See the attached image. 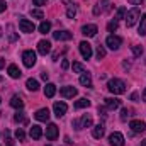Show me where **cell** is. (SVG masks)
Returning a JSON list of instances; mask_svg holds the SVG:
<instances>
[{
    "label": "cell",
    "mask_w": 146,
    "mask_h": 146,
    "mask_svg": "<svg viewBox=\"0 0 146 146\" xmlns=\"http://www.w3.org/2000/svg\"><path fill=\"white\" fill-rule=\"evenodd\" d=\"M107 88L114 95H121V94L126 92V83L122 80H119V78H112V80L107 82Z\"/></svg>",
    "instance_id": "cell-1"
},
{
    "label": "cell",
    "mask_w": 146,
    "mask_h": 146,
    "mask_svg": "<svg viewBox=\"0 0 146 146\" xmlns=\"http://www.w3.org/2000/svg\"><path fill=\"white\" fill-rule=\"evenodd\" d=\"M5 9H7V3H5V0H0V14H2Z\"/></svg>",
    "instance_id": "cell-40"
},
{
    "label": "cell",
    "mask_w": 146,
    "mask_h": 146,
    "mask_svg": "<svg viewBox=\"0 0 146 146\" xmlns=\"http://www.w3.org/2000/svg\"><path fill=\"white\" fill-rule=\"evenodd\" d=\"M129 127L133 129V133H143L146 129V124L143 122V121H131V124H129Z\"/></svg>",
    "instance_id": "cell-15"
},
{
    "label": "cell",
    "mask_w": 146,
    "mask_h": 146,
    "mask_svg": "<svg viewBox=\"0 0 146 146\" xmlns=\"http://www.w3.org/2000/svg\"><path fill=\"white\" fill-rule=\"evenodd\" d=\"M54 94H56V85H54V83H46V87H44V95H46L48 99H51V97H54Z\"/></svg>",
    "instance_id": "cell-19"
},
{
    "label": "cell",
    "mask_w": 146,
    "mask_h": 146,
    "mask_svg": "<svg viewBox=\"0 0 146 146\" xmlns=\"http://www.w3.org/2000/svg\"><path fill=\"white\" fill-rule=\"evenodd\" d=\"M53 37L56 41H70L73 37V34L68 33V31H56V33H53Z\"/></svg>",
    "instance_id": "cell-14"
},
{
    "label": "cell",
    "mask_w": 146,
    "mask_h": 146,
    "mask_svg": "<svg viewBox=\"0 0 146 146\" xmlns=\"http://www.w3.org/2000/svg\"><path fill=\"white\" fill-rule=\"evenodd\" d=\"M19 27H21V31L22 33H34V24L31 22V21H27V19H24V17H21V21H19Z\"/></svg>",
    "instance_id": "cell-8"
},
{
    "label": "cell",
    "mask_w": 146,
    "mask_h": 146,
    "mask_svg": "<svg viewBox=\"0 0 146 146\" xmlns=\"http://www.w3.org/2000/svg\"><path fill=\"white\" fill-rule=\"evenodd\" d=\"M7 146H14V141H12V139H10V138H9V139H7Z\"/></svg>",
    "instance_id": "cell-47"
},
{
    "label": "cell",
    "mask_w": 146,
    "mask_h": 146,
    "mask_svg": "<svg viewBox=\"0 0 146 146\" xmlns=\"http://www.w3.org/2000/svg\"><path fill=\"white\" fill-rule=\"evenodd\" d=\"M49 51H51V42H49V41L42 39V41H39V42H37V53H39V54L46 56Z\"/></svg>",
    "instance_id": "cell-10"
},
{
    "label": "cell",
    "mask_w": 146,
    "mask_h": 146,
    "mask_svg": "<svg viewBox=\"0 0 146 146\" xmlns=\"http://www.w3.org/2000/svg\"><path fill=\"white\" fill-rule=\"evenodd\" d=\"M78 48H80V53H82V56H83L85 60H90V58H92V46H90L87 41H82V42L78 44Z\"/></svg>",
    "instance_id": "cell-6"
},
{
    "label": "cell",
    "mask_w": 146,
    "mask_h": 146,
    "mask_svg": "<svg viewBox=\"0 0 146 146\" xmlns=\"http://www.w3.org/2000/svg\"><path fill=\"white\" fill-rule=\"evenodd\" d=\"M0 36H2V29H0Z\"/></svg>",
    "instance_id": "cell-50"
},
{
    "label": "cell",
    "mask_w": 146,
    "mask_h": 146,
    "mask_svg": "<svg viewBox=\"0 0 146 146\" xmlns=\"http://www.w3.org/2000/svg\"><path fill=\"white\" fill-rule=\"evenodd\" d=\"M66 15H68V19H73L76 15V5L75 3H68L66 5Z\"/></svg>",
    "instance_id": "cell-27"
},
{
    "label": "cell",
    "mask_w": 146,
    "mask_h": 146,
    "mask_svg": "<svg viewBox=\"0 0 146 146\" xmlns=\"http://www.w3.org/2000/svg\"><path fill=\"white\" fill-rule=\"evenodd\" d=\"M0 104H2V99H0Z\"/></svg>",
    "instance_id": "cell-51"
},
{
    "label": "cell",
    "mask_w": 146,
    "mask_h": 146,
    "mask_svg": "<svg viewBox=\"0 0 146 146\" xmlns=\"http://www.w3.org/2000/svg\"><path fill=\"white\" fill-rule=\"evenodd\" d=\"M131 100H134V102H138V94H136V92H134V94L131 95Z\"/></svg>",
    "instance_id": "cell-43"
},
{
    "label": "cell",
    "mask_w": 146,
    "mask_h": 146,
    "mask_svg": "<svg viewBox=\"0 0 146 146\" xmlns=\"http://www.w3.org/2000/svg\"><path fill=\"white\" fill-rule=\"evenodd\" d=\"M106 107L110 110H115L121 107V100L119 99H115V97H109V99H106Z\"/></svg>",
    "instance_id": "cell-16"
},
{
    "label": "cell",
    "mask_w": 146,
    "mask_h": 146,
    "mask_svg": "<svg viewBox=\"0 0 146 146\" xmlns=\"http://www.w3.org/2000/svg\"><path fill=\"white\" fill-rule=\"evenodd\" d=\"M97 26H94V24H87V26H83L82 27V34L87 37H94L95 34H97Z\"/></svg>",
    "instance_id": "cell-12"
},
{
    "label": "cell",
    "mask_w": 146,
    "mask_h": 146,
    "mask_svg": "<svg viewBox=\"0 0 146 146\" xmlns=\"http://www.w3.org/2000/svg\"><path fill=\"white\" fill-rule=\"evenodd\" d=\"M129 3H133V5H138V3H141V0H127Z\"/></svg>",
    "instance_id": "cell-44"
},
{
    "label": "cell",
    "mask_w": 146,
    "mask_h": 146,
    "mask_svg": "<svg viewBox=\"0 0 146 146\" xmlns=\"http://www.w3.org/2000/svg\"><path fill=\"white\" fill-rule=\"evenodd\" d=\"M15 138H17V139H21V141H22V139H24V138H26V133H24V131H22V129H21V127H19V129H17V131H15Z\"/></svg>",
    "instance_id": "cell-37"
},
{
    "label": "cell",
    "mask_w": 146,
    "mask_h": 146,
    "mask_svg": "<svg viewBox=\"0 0 146 146\" xmlns=\"http://www.w3.org/2000/svg\"><path fill=\"white\" fill-rule=\"evenodd\" d=\"M106 44L109 46L112 51H117V49L121 48V44H122V39H121L119 36H114V34H110V36L106 39Z\"/></svg>",
    "instance_id": "cell-5"
},
{
    "label": "cell",
    "mask_w": 146,
    "mask_h": 146,
    "mask_svg": "<svg viewBox=\"0 0 146 146\" xmlns=\"http://www.w3.org/2000/svg\"><path fill=\"white\" fill-rule=\"evenodd\" d=\"M73 72L75 73H85V68H83V65L82 63H78V61H73Z\"/></svg>",
    "instance_id": "cell-31"
},
{
    "label": "cell",
    "mask_w": 146,
    "mask_h": 146,
    "mask_svg": "<svg viewBox=\"0 0 146 146\" xmlns=\"http://www.w3.org/2000/svg\"><path fill=\"white\" fill-rule=\"evenodd\" d=\"M126 7H119L117 9V12H115V21H121V19H124L126 17Z\"/></svg>",
    "instance_id": "cell-29"
},
{
    "label": "cell",
    "mask_w": 146,
    "mask_h": 146,
    "mask_svg": "<svg viewBox=\"0 0 146 146\" xmlns=\"http://www.w3.org/2000/svg\"><path fill=\"white\" fill-rule=\"evenodd\" d=\"M99 114H100V115H106V109H104V107H99Z\"/></svg>",
    "instance_id": "cell-45"
},
{
    "label": "cell",
    "mask_w": 146,
    "mask_h": 146,
    "mask_svg": "<svg viewBox=\"0 0 146 146\" xmlns=\"http://www.w3.org/2000/svg\"><path fill=\"white\" fill-rule=\"evenodd\" d=\"M139 34L141 36H146V14L139 19Z\"/></svg>",
    "instance_id": "cell-28"
},
{
    "label": "cell",
    "mask_w": 146,
    "mask_h": 146,
    "mask_svg": "<svg viewBox=\"0 0 146 146\" xmlns=\"http://www.w3.org/2000/svg\"><path fill=\"white\" fill-rule=\"evenodd\" d=\"M143 100L146 102V88H145V92H143Z\"/></svg>",
    "instance_id": "cell-48"
},
{
    "label": "cell",
    "mask_w": 146,
    "mask_h": 146,
    "mask_svg": "<svg viewBox=\"0 0 146 146\" xmlns=\"http://www.w3.org/2000/svg\"><path fill=\"white\" fill-rule=\"evenodd\" d=\"M104 133H106L104 124H97V126H94V129H92V136H94L95 139H100V138L104 136Z\"/></svg>",
    "instance_id": "cell-18"
},
{
    "label": "cell",
    "mask_w": 146,
    "mask_h": 146,
    "mask_svg": "<svg viewBox=\"0 0 146 146\" xmlns=\"http://www.w3.org/2000/svg\"><path fill=\"white\" fill-rule=\"evenodd\" d=\"M141 143H143V145H145V146H146V138H145V139H143V141H141Z\"/></svg>",
    "instance_id": "cell-49"
},
{
    "label": "cell",
    "mask_w": 146,
    "mask_h": 146,
    "mask_svg": "<svg viewBox=\"0 0 146 146\" xmlns=\"http://www.w3.org/2000/svg\"><path fill=\"white\" fill-rule=\"evenodd\" d=\"M53 110H54V115H56V117H63V115L66 114V110H68V106H66L65 102H54Z\"/></svg>",
    "instance_id": "cell-9"
},
{
    "label": "cell",
    "mask_w": 146,
    "mask_h": 146,
    "mask_svg": "<svg viewBox=\"0 0 146 146\" xmlns=\"http://www.w3.org/2000/svg\"><path fill=\"white\" fill-rule=\"evenodd\" d=\"M34 117H36V121L46 122V121L49 119V110L46 109V107H44V109H39V110L36 112V114H34Z\"/></svg>",
    "instance_id": "cell-17"
},
{
    "label": "cell",
    "mask_w": 146,
    "mask_h": 146,
    "mask_svg": "<svg viewBox=\"0 0 146 146\" xmlns=\"http://www.w3.org/2000/svg\"><path fill=\"white\" fill-rule=\"evenodd\" d=\"M46 138L49 141H54L58 138V126L56 124H48V127H46Z\"/></svg>",
    "instance_id": "cell-11"
},
{
    "label": "cell",
    "mask_w": 146,
    "mask_h": 146,
    "mask_svg": "<svg viewBox=\"0 0 146 146\" xmlns=\"http://www.w3.org/2000/svg\"><path fill=\"white\" fill-rule=\"evenodd\" d=\"M109 145L110 146H124V136L121 133H112L109 136Z\"/></svg>",
    "instance_id": "cell-7"
},
{
    "label": "cell",
    "mask_w": 146,
    "mask_h": 146,
    "mask_svg": "<svg viewBox=\"0 0 146 146\" xmlns=\"http://www.w3.org/2000/svg\"><path fill=\"white\" fill-rule=\"evenodd\" d=\"M29 134H31V138H33V139H39V138L42 136V129H41L39 126H33Z\"/></svg>",
    "instance_id": "cell-24"
},
{
    "label": "cell",
    "mask_w": 146,
    "mask_h": 146,
    "mask_svg": "<svg viewBox=\"0 0 146 146\" xmlns=\"http://www.w3.org/2000/svg\"><path fill=\"white\" fill-rule=\"evenodd\" d=\"M26 87H27V90H31V92H37V90H39V83H37V80H34V78H29V80L26 82Z\"/></svg>",
    "instance_id": "cell-22"
},
{
    "label": "cell",
    "mask_w": 146,
    "mask_h": 146,
    "mask_svg": "<svg viewBox=\"0 0 146 146\" xmlns=\"http://www.w3.org/2000/svg\"><path fill=\"white\" fill-rule=\"evenodd\" d=\"M90 106V100L88 99H78L76 102H75V109H85V107H88Z\"/></svg>",
    "instance_id": "cell-26"
},
{
    "label": "cell",
    "mask_w": 146,
    "mask_h": 146,
    "mask_svg": "<svg viewBox=\"0 0 146 146\" xmlns=\"http://www.w3.org/2000/svg\"><path fill=\"white\" fill-rule=\"evenodd\" d=\"M14 121H15V122H22V124H27V119H26L24 112H17V114L14 115Z\"/></svg>",
    "instance_id": "cell-30"
},
{
    "label": "cell",
    "mask_w": 146,
    "mask_h": 146,
    "mask_svg": "<svg viewBox=\"0 0 146 146\" xmlns=\"http://www.w3.org/2000/svg\"><path fill=\"white\" fill-rule=\"evenodd\" d=\"M10 106H12L14 109H22V107H24V100H22L19 95H14V97L10 99Z\"/></svg>",
    "instance_id": "cell-21"
},
{
    "label": "cell",
    "mask_w": 146,
    "mask_h": 146,
    "mask_svg": "<svg viewBox=\"0 0 146 146\" xmlns=\"http://www.w3.org/2000/svg\"><path fill=\"white\" fill-rule=\"evenodd\" d=\"M31 15H33L34 19H42V17H44L42 10H39V9H31Z\"/></svg>",
    "instance_id": "cell-32"
},
{
    "label": "cell",
    "mask_w": 146,
    "mask_h": 146,
    "mask_svg": "<svg viewBox=\"0 0 146 146\" xmlns=\"http://www.w3.org/2000/svg\"><path fill=\"white\" fill-rule=\"evenodd\" d=\"M7 72H9V75H10L12 78H21V75H22V72H21V70L15 66V65H10Z\"/></svg>",
    "instance_id": "cell-23"
},
{
    "label": "cell",
    "mask_w": 146,
    "mask_h": 146,
    "mask_svg": "<svg viewBox=\"0 0 146 146\" xmlns=\"http://www.w3.org/2000/svg\"><path fill=\"white\" fill-rule=\"evenodd\" d=\"M92 126V117L90 115H82L80 119H75L73 121V127L75 129H83V127H90Z\"/></svg>",
    "instance_id": "cell-4"
},
{
    "label": "cell",
    "mask_w": 146,
    "mask_h": 146,
    "mask_svg": "<svg viewBox=\"0 0 146 146\" xmlns=\"http://www.w3.org/2000/svg\"><path fill=\"white\" fill-rule=\"evenodd\" d=\"M22 61H24V65H26L27 68H33V66L36 65V53H34L33 49L24 51V53H22Z\"/></svg>",
    "instance_id": "cell-3"
},
{
    "label": "cell",
    "mask_w": 146,
    "mask_h": 146,
    "mask_svg": "<svg viewBox=\"0 0 146 146\" xmlns=\"http://www.w3.org/2000/svg\"><path fill=\"white\" fill-rule=\"evenodd\" d=\"M37 29H39V33H41V34H46V33H49V31H51V22L42 21V22L39 24V27H37Z\"/></svg>",
    "instance_id": "cell-25"
},
{
    "label": "cell",
    "mask_w": 146,
    "mask_h": 146,
    "mask_svg": "<svg viewBox=\"0 0 146 146\" xmlns=\"http://www.w3.org/2000/svg\"><path fill=\"white\" fill-rule=\"evenodd\" d=\"M68 66H70V63H68V60H63V63H61V68H63V70H66Z\"/></svg>",
    "instance_id": "cell-41"
},
{
    "label": "cell",
    "mask_w": 146,
    "mask_h": 146,
    "mask_svg": "<svg viewBox=\"0 0 146 146\" xmlns=\"http://www.w3.org/2000/svg\"><path fill=\"white\" fill-rule=\"evenodd\" d=\"M41 78H42V80H44V82H46V80H48V78H49V75H48V73H41Z\"/></svg>",
    "instance_id": "cell-42"
},
{
    "label": "cell",
    "mask_w": 146,
    "mask_h": 146,
    "mask_svg": "<svg viewBox=\"0 0 146 146\" xmlns=\"http://www.w3.org/2000/svg\"><path fill=\"white\" fill-rule=\"evenodd\" d=\"M129 115H131V110L129 109H122L121 110V121H127Z\"/></svg>",
    "instance_id": "cell-34"
},
{
    "label": "cell",
    "mask_w": 146,
    "mask_h": 146,
    "mask_svg": "<svg viewBox=\"0 0 146 146\" xmlns=\"http://www.w3.org/2000/svg\"><path fill=\"white\" fill-rule=\"evenodd\" d=\"M65 51H66V48H63L61 51H56V53L53 54V61H58V58H60V56H61V54H63Z\"/></svg>",
    "instance_id": "cell-38"
},
{
    "label": "cell",
    "mask_w": 146,
    "mask_h": 146,
    "mask_svg": "<svg viewBox=\"0 0 146 146\" xmlns=\"http://www.w3.org/2000/svg\"><path fill=\"white\" fill-rule=\"evenodd\" d=\"M107 29H109V33H114V31L117 29V21H115V19L110 21L109 24H107Z\"/></svg>",
    "instance_id": "cell-36"
},
{
    "label": "cell",
    "mask_w": 146,
    "mask_h": 146,
    "mask_svg": "<svg viewBox=\"0 0 146 146\" xmlns=\"http://www.w3.org/2000/svg\"><path fill=\"white\" fill-rule=\"evenodd\" d=\"M3 66H5V60H3V58H0V70H2Z\"/></svg>",
    "instance_id": "cell-46"
},
{
    "label": "cell",
    "mask_w": 146,
    "mask_h": 146,
    "mask_svg": "<svg viewBox=\"0 0 146 146\" xmlns=\"http://www.w3.org/2000/svg\"><path fill=\"white\" fill-rule=\"evenodd\" d=\"M80 85H83V87H92V76H90V73H82V75H80Z\"/></svg>",
    "instance_id": "cell-20"
},
{
    "label": "cell",
    "mask_w": 146,
    "mask_h": 146,
    "mask_svg": "<svg viewBox=\"0 0 146 146\" xmlns=\"http://www.w3.org/2000/svg\"><path fill=\"white\" fill-rule=\"evenodd\" d=\"M60 95L65 97V99H73V97L76 95V88H75V87H63V88L60 90Z\"/></svg>",
    "instance_id": "cell-13"
},
{
    "label": "cell",
    "mask_w": 146,
    "mask_h": 146,
    "mask_svg": "<svg viewBox=\"0 0 146 146\" xmlns=\"http://www.w3.org/2000/svg\"><path fill=\"white\" fill-rule=\"evenodd\" d=\"M126 24H127V27H133L136 22H138V19H139V9L138 7H134V9H131L129 12H126Z\"/></svg>",
    "instance_id": "cell-2"
},
{
    "label": "cell",
    "mask_w": 146,
    "mask_h": 146,
    "mask_svg": "<svg viewBox=\"0 0 146 146\" xmlns=\"http://www.w3.org/2000/svg\"><path fill=\"white\" fill-rule=\"evenodd\" d=\"M33 3L41 7V5H46V3H48V0H33Z\"/></svg>",
    "instance_id": "cell-39"
},
{
    "label": "cell",
    "mask_w": 146,
    "mask_h": 146,
    "mask_svg": "<svg viewBox=\"0 0 146 146\" xmlns=\"http://www.w3.org/2000/svg\"><path fill=\"white\" fill-rule=\"evenodd\" d=\"M97 58H99V60L106 58V49H104V46H97Z\"/></svg>",
    "instance_id": "cell-33"
},
{
    "label": "cell",
    "mask_w": 146,
    "mask_h": 146,
    "mask_svg": "<svg viewBox=\"0 0 146 146\" xmlns=\"http://www.w3.org/2000/svg\"><path fill=\"white\" fill-rule=\"evenodd\" d=\"M133 54L138 58V56H141L143 54V48L141 46H133Z\"/></svg>",
    "instance_id": "cell-35"
}]
</instances>
